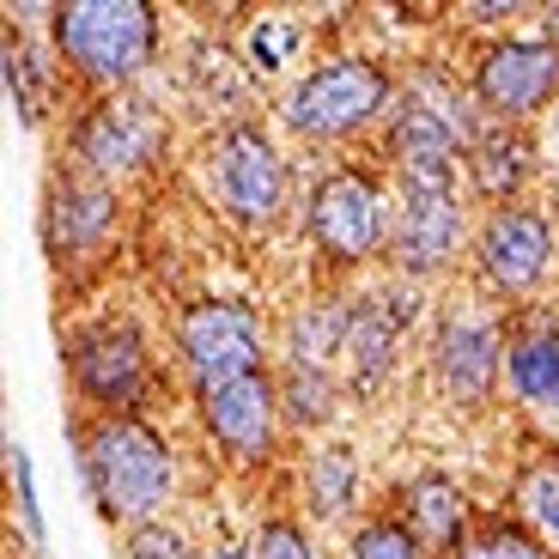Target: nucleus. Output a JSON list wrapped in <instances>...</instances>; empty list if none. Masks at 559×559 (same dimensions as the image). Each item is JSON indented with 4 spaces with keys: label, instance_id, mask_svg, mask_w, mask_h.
<instances>
[{
    "label": "nucleus",
    "instance_id": "412c9836",
    "mask_svg": "<svg viewBox=\"0 0 559 559\" xmlns=\"http://www.w3.org/2000/svg\"><path fill=\"white\" fill-rule=\"evenodd\" d=\"M518 511H523V523H530L535 542L559 554V456L535 462L530 475H523V487H518Z\"/></svg>",
    "mask_w": 559,
    "mask_h": 559
},
{
    "label": "nucleus",
    "instance_id": "6e6552de",
    "mask_svg": "<svg viewBox=\"0 0 559 559\" xmlns=\"http://www.w3.org/2000/svg\"><path fill=\"white\" fill-rule=\"evenodd\" d=\"M559 262V225L542 207H492L475 231V267L480 286L504 298L535 293Z\"/></svg>",
    "mask_w": 559,
    "mask_h": 559
},
{
    "label": "nucleus",
    "instance_id": "6ab92c4d",
    "mask_svg": "<svg viewBox=\"0 0 559 559\" xmlns=\"http://www.w3.org/2000/svg\"><path fill=\"white\" fill-rule=\"evenodd\" d=\"M305 504H310V518H322V523H341L359 504V456L347 444H322L305 462Z\"/></svg>",
    "mask_w": 559,
    "mask_h": 559
},
{
    "label": "nucleus",
    "instance_id": "f03ea898",
    "mask_svg": "<svg viewBox=\"0 0 559 559\" xmlns=\"http://www.w3.org/2000/svg\"><path fill=\"white\" fill-rule=\"evenodd\" d=\"M49 37L68 73L116 92L158 56V13L140 0H68L49 13Z\"/></svg>",
    "mask_w": 559,
    "mask_h": 559
},
{
    "label": "nucleus",
    "instance_id": "7ed1b4c3",
    "mask_svg": "<svg viewBox=\"0 0 559 559\" xmlns=\"http://www.w3.org/2000/svg\"><path fill=\"white\" fill-rule=\"evenodd\" d=\"M390 104V73L365 56H335L310 68L286 98V128L305 140H353Z\"/></svg>",
    "mask_w": 559,
    "mask_h": 559
},
{
    "label": "nucleus",
    "instance_id": "a211bd4d",
    "mask_svg": "<svg viewBox=\"0 0 559 559\" xmlns=\"http://www.w3.org/2000/svg\"><path fill=\"white\" fill-rule=\"evenodd\" d=\"M402 523L407 535H414L426 554H456L468 535H462V492L450 487L444 475H426V480H414L407 487V499H402Z\"/></svg>",
    "mask_w": 559,
    "mask_h": 559
},
{
    "label": "nucleus",
    "instance_id": "9b49d317",
    "mask_svg": "<svg viewBox=\"0 0 559 559\" xmlns=\"http://www.w3.org/2000/svg\"><path fill=\"white\" fill-rule=\"evenodd\" d=\"M116 219H122V201H116L110 182L85 177V170L56 177L49 195H43V250L56 267L98 262L116 238Z\"/></svg>",
    "mask_w": 559,
    "mask_h": 559
},
{
    "label": "nucleus",
    "instance_id": "4468645a",
    "mask_svg": "<svg viewBox=\"0 0 559 559\" xmlns=\"http://www.w3.org/2000/svg\"><path fill=\"white\" fill-rule=\"evenodd\" d=\"M419 298L402 286H383V293H365L347 305V335H341V365H347L353 390H378L395 365V347L414 329Z\"/></svg>",
    "mask_w": 559,
    "mask_h": 559
},
{
    "label": "nucleus",
    "instance_id": "b1692460",
    "mask_svg": "<svg viewBox=\"0 0 559 559\" xmlns=\"http://www.w3.org/2000/svg\"><path fill=\"white\" fill-rule=\"evenodd\" d=\"M456 559H554V547H542L530 530H511V523H487L468 542L456 547Z\"/></svg>",
    "mask_w": 559,
    "mask_h": 559
},
{
    "label": "nucleus",
    "instance_id": "1a4fd4ad",
    "mask_svg": "<svg viewBox=\"0 0 559 559\" xmlns=\"http://www.w3.org/2000/svg\"><path fill=\"white\" fill-rule=\"evenodd\" d=\"M475 98L492 122H530L559 98V43L554 37H499L475 61Z\"/></svg>",
    "mask_w": 559,
    "mask_h": 559
},
{
    "label": "nucleus",
    "instance_id": "5701e85b",
    "mask_svg": "<svg viewBox=\"0 0 559 559\" xmlns=\"http://www.w3.org/2000/svg\"><path fill=\"white\" fill-rule=\"evenodd\" d=\"M298 49H305V31L293 19H255L250 37H243V61L255 73H280L286 61H298Z\"/></svg>",
    "mask_w": 559,
    "mask_h": 559
},
{
    "label": "nucleus",
    "instance_id": "a878e982",
    "mask_svg": "<svg viewBox=\"0 0 559 559\" xmlns=\"http://www.w3.org/2000/svg\"><path fill=\"white\" fill-rule=\"evenodd\" d=\"M122 559H201V554H195V542L182 530H170V523H140V530H128Z\"/></svg>",
    "mask_w": 559,
    "mask_h": 559
},
{
    "label": "nucleus",
    "instance_id": "c85d7f7f",
    "mask_svg": "<svg viewBox=\"0 0 559 559\" xmlns=\"http://www.w3.org/2000/svg\"><path fill=\"white\" fill-rule=\"evenodd\" d=\"M547 153H554V170H559V116H554V140H547Z\"/></svg>",
    "mask_w": 559,
    "mask_h": 559
},
{
    "label": "nucleus",
    "instance_id": "39448f33",
    "mask_svg": "<svg viewBox=\"0 0 559 559\" xmlns=\"http://www.w3.org/2000/svg\"><path fill=\"white\" fill-rule=\"evenodd\" d=\"M68 378H73V390H80V402L98 407V419L134 414L146 383H153L146 335L122 317L92 322V329H80V335L68 341Z\"/></svg>",
    "mask_w": 559,
    "mask_h": 559
},
{
    "label": "nucleus",
    "instance_id": "aec40b11",
    "mask_svg": "<svg viewBox=\"0 0 559 559\" xmlns=\"http://www.w3.org/2000/svg\"><path fill=\"white\" fill-rule=\"evenodd\" d=\"M49 85H56V61H43V49H31L25 37H7V92H13V110L25 128L43 122Z\"/></svg>",
    "mask_w": 559,
    "mask_h": 559
},
{
    "label": "nucleus",
    "instance_id": "4be33fe9",
    "mask_svg": "<svg viewBox=\"0 0 559 559\" xmlns=\"http://www.w3.org/2000/svg\"><path fill=\"white\" fill-rule=\"evenodd\" d=\"M274 390H280V419H293V426H322V419L335 414V383H329V371H298V365H286V378Z\"/></svg>",
    "mask_w": 559,
    "mask_h": 559
},
{
    "label": "nucleus",
    "instance_id": "bb28decb",
    "mask_svg": "<svg viewBox=\"0 0 559 559\" xmlns=\"http://www.w3.org/2000/svg\"><path fill=\"white\" fill-rule=\"evenodd\" d=\"M353 559H426V547L402 523H365L359 542H353Z\"/></svg>",
    "mask_w": 559,
    "mask_h": 559
},
{
    "label": "nucleus",
    "instance_id": "f3484780",
    "mask_svg": "<svg viewBox=\"0 0 559 559\" xmlns=\"http://www.w3.org/2000/svg\"><path fill=\"white\" fill-rule=\"evenodd\" d=\"M504 378L518 390V402L542 419H559V329L554 322H535L523 329L511 347H504Z\"/></svg>",
    "mask_w": 559,
    "mask_h": 559
},
{
    "label": "nucleus",
    "instance_id": "0eeeda50",
    "mask_svg": "<svg viewBox=\"0 0 559 559\" xmlns=\"http://www.w3.org/2000/svg\"><path fill=\"white\" fill-rule=\"evenodd\" d=\"M207 182L225 219L238 225H274L286 201V165H280L274 140L255 122H231L207 153Z\"/></svg>",
    "mask_w": 559,
    "mask_h": 559
},
{
    "label": "nucleus",
    "instance_id": "9d476101",
    "mask_svg": "<svg viewBox=\"0 0 559 559\" xmlns=\"http://www.w3.org/2000/svg\"><path fill=\"white\" fill-rule=\"evenodd\" d=\"M310 238L329 262H365L390 243V207L365 170H329L310 195Z\"/></svg>",
    "mask_w": 559,
    "mask_h": 559
},
{
    "label": "nucleus",
    "instance_id": "ddd939ff",
    "mask_svg": "<svg viewBox=\"0 0 559 559\" xmlns=\"http://www.w3.org/2000/svg\"><path fill=\"white\" fill-rule=\"evenodd\" d=\"M201 426L207 438L225 450L231 462H267L280 438V390L267 371L238 383H219V390H201Z\"/></svg>",
    "mask_w": 559,
    "mask_h": 559
},
{
    "label": "nucleus",
    "instance_id": "2eb2a0df",
    "mask_svg": "<svg viewBox=\"0 0 559 559\" xmlns=\"http://www.w3.org/2000/svg\"><path fill=\"white\" fill-rule=\"evenodd\" d=\"M504 347H511V341H499V322L492 317H480V310H456V317L444 322L438 347H432L438 390H444L456 407H480L492 395V383H499Z\"/></svg>",
    "mask_w": 559,
    "mask_h": 559
},
{
    "label": "nucleus",
    "instance_id": "393cba45",
    "mask_svg": "<svg viewBox=\"0 0 559 559\" xmlns=\"http://www.w3.org/2000/svg\"><path fill=\"white\" fill-rule=\"evenodd\" d=\"M7 468H13V504H19V523H25V542L43 547V499H37V468H31V450L7 444Z\"/></svg>",
    "mask_w": 559,
    "mask_h": 559
},
{
    "label": "nucleus",
    "instance_id": "cd10ccee",
    "mask_svg": "<svg viewBox=\"0 0 559 559\" xmlns=\"http://www.w3.org/2000/svg\"><path fill=\"white\" fill-rule=\"evenodd\" d=\"M250 559H317V547H310L305 523L274 518V523H262V535H255V554H250Z\"/></svg>",
    "mask_w": 559,
    "mask_h": 559
},
{
    "label": "nucleus",
    "instance_id": "423d86ee",
    "mask_svg": "<svg viewBox=\"0 0 559 559\" xmlns=\"http://www.w3.org/2000/svg\"><path fill=\"white\" fill-rule=\"evenodd\" d=\"M165 146V116L146 98H128V92H104L92 110L73 122V165L98 182H122L134 170H146Z\"/></svg>",
    "mask_w": 559,
    "mask_h": 559
},
{
    "label": "nucleus",
    "instance_id": "f257e3e1",
    "mask_svg": "<svg viewBox=\"0 0 559 559\" xmlns=\"http://www.w3.org/2000/svg\"><path fill=\"white\" fill-rule=\"evenodd\" d=\"M80 475L104 523L140 530V523H158L165 504L177 499V450L165 444L158 426L134 414L92 419L80 432Z\"/></svg>",
    "mask_w": 559,
    "mask_h": 559
},
{
    "label": "nucleus",
    "instance_id": "dca6fc26",
    "mask_svg": "<svg viewBox=\"0 0 559 559\" xmlns=\"http://www.w3.org/2000/svg\"><path fill=\"white\" fill-rule=\"evenodd\" d=\"M468 170H475V189L504 207H518V189L535 177V140L518 122H487L468 140Z\"/></svg>",
    "mask_w": 559,
    "mask_h": 559
},
{
    "label": "nucleus",
    "instance_id": "20e7f679",
    "mask_svg": "<svg viewBox=\"0 0 559 559\" xmlns=\"http://www.w3.org/2000/svg\"><path fill=\"white\" fill-rule=\"evenodd\" d=\"M177 353L201 395V390H219V383L255 378L267 359V329L238 298H201L177 317Z\"/></svg>",
    "mask_w": 559,
    "mask_h": 559
},
{
    "label": "nucleus",
    "instance_id": "f8f14e48",
    "mask_svg": "<svg viewBox=\"0 0 559 559\" xmlns=\"http://www.w3.org/2000/svg\"><path fill=\"white\" fill-rule=\"evenodd\" d=\"M462 250L456 177H402V207L390 225V255L407 274H438Z\"/></svg>",
    "mask_w": 559,
    "mask_h": 559
}]
</instances>
